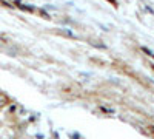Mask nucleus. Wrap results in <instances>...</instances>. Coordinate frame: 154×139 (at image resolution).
<instances>
[]
</instances>
